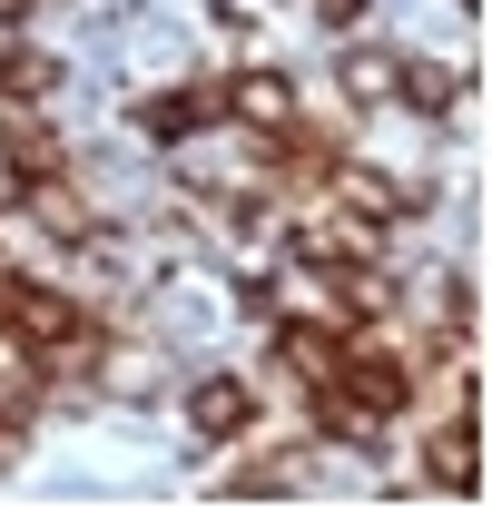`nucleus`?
<instances>
[{"instance_id": "1", "label": "nucleus", "mask_w": 492, "mask_h": 512, "mask_svg": "<svg viewBox=\"0 0 492 512\" xmlns=\"http://www.w3.org/2000/svg\"><path fill=\"white\" fill-rule=\"evenodd\" d=\"M424 483L433 493H483V404H473V384H453V404H443V424L424 434Z\"/></svg>"}, {"instance_id": "2", "label": "nucleus", "mask_w": 492, "mask_h": 512, "mask_svg": "<svg viewBox=\"0 0 492 512\" xmlns=\"http://www.w3.org/2000/svg\"><path fill=\"white\" fill-rule=\"evenodd\" d=\"M355 335H365V325H345V316H286L276 325V365H286L296 384H325L335 365H345Z\"/></svg>"}, {"instance_id": "3", "label": "nucleus", "mask_w": 492, "mask_h": 512, "mask_svg": "<svg viewBox=\"0 0 492 512\" xmlns=\"http://www.w3.org/2000/svg\"><path fill=\"white\" fill-rule=\"evenodd\" d=\"M0 168H10V188H40L69 168V148L40 128V109H0Z\"/></svg>"}, {"instance_id": "4", "label": "nucleus", "mask_w": 492, "mask_h": 512, "mask_svg": "<svg viewBox=\"0 0 492 512\" xmlns=\"http://www.w3.org/2000/svg\"><path fill=\"white\" fill-rule=\"evenodd\" d=\"M217 119H227V79H187V89H158L138 109L148 138H197V128H217Z\"/></svg>"}, {"instance_id": "5", "label": "nucleus", "mask_w": 492, "mask_h": 512, "mask_svg": "<svg viewBox=\"0 0 492 512\" xmlns=\"http://www.w3.org/2000/svg\"><path fill=\"white\" fill-rule=\"evenodd\" d=\"M246 424H256V384H237V375H207L197 394H187V434L227 444V434H246Z\"/></svg>"}, {"instance_id": "6", "label": "nucleus", "mask_w": 492, "mask_h": 512, "mask_svg": "<svg viewBox=\"0 0 492 512\" xmlns=\"http://www.w3.org/2000/svg\"><path fill=\"white\" fill-rule=\"evenodd\" d=\"M217 493H227V503H286V493H306V453H256V463H237Z\"/></svg>"}, {"instance_id": "7", "label": "nucleus", "mask_w": 492, "mask_h": 512, "mask_svg": "<svg viewBox=\"0 0 492 512\" xmlns=\"http://www.w3.org/2000/svg\"><path fill=\"white\" fill-rule=\"evenodd\" d=\"M227 119L276 128V119H296V89H286L276 69H246V79H227Z\"/></svg>"}, {"instance_id": "8", "label": "nucleus", "mask_w": 492, "mask_h": 512, "mask_svg": "<svg viewBox=\"0 0 492 512\" xmlns=\"http://www.w3.org/2000/svg\"><path fill=\"white\" fill-rule=\"evenodd\" d=\"M50 89H60L50 50H0V109H40Z\"/></svg>"}, {"instance_id": "9", "label": "nucleus", "mask_w": 492, "mask_h": 512, "mask_svg": "<svg viewBox=\"0 0 492 512\" xmlns=\"http://www.w3.org/2000/svg\"><path fill=\"white\" fill-rule=\"evenodd\" d=\"M394 99H404V109H433V119H443V109L463 99V79H453V69H433V60H394Z\"/></svg>"}, {"instance_id": "10", "label": "nucleus", "mask_w": 492, "mask_h": 512, "mask_svg": "<svg viewBox=\"0 0 492 512\" xmlns=\"http://www.w3.org/2000/svg\"><path fill=\"white\" fill-rule=\"evenodd\" d=\"M345 89H355V99H394V60H384V50L345 60Z\"/></svg>"}, {"instance_id": "11", "label": "nucleus", "mask_w": 492, "mask_h": 512, "mask_svg": "<svg viewBox=\"0 0 492 512\" xmlns=\"http://www.w3.org/2000/svg\"><path fill=\"white\" fill-rule=\"evenodd\" d=\"M306 20H325V30H365L374 0H306Z\"/></svg>"}, {"instance_id": "12", "label": "nucleus", "mask_w": 492, "mask_h": 512, "mask_svg": "<svg viewBox=\"0 0 492 512\" xmlns=\"http://www.w3.org/2000/svg\"><path fill=\"white\" fill-rule=\"evenodd\" d=\"M20 10H30V0H0V20H20Z\"/></svg>"}]
</instances>
